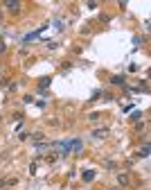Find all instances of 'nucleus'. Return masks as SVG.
<instances>
[{
    "instance_id": "39448f33",
    "label": "nucleus",
    "mask_w": 151,
    "mask_h": 190,
    "mask_svg": "<svg viewBox=\"0 0 151 190\" xmlns=\"http://www.w3.org/2000/svg\"><path fill=\"white\" fill-rule=\"evenodd\" d=\"M95 174H97L95 170H86V172H84L81 177H84V181H86V183H90V181H95Z\"/></svg>"
},
{
    "instance_id": "f03ea898",
    "label": "nucleus",
    "mask_w": 151,
    "mask_h": 190,
    "mask_svg": "<svg viewBox=\"0 0 151 190\" xmlns=\"http://www.w3.org/2000/svg\"><path fill=\"white\" fill-rule=\"evenodd\" d=\"M111 84H113V86H120V88H129V86H126L124 75H113V77H111Z\"/></svg>"
},
{
    "instance_id": "f8f14e48",
    "label": "nucleus",
    "mask_w": 151,
    "mask_h": 190,
    "mask_svg": "<svg viewBox=\"0 0 151 190\" xmlns=\"http://www.w3.org/2000/svg\"><path fill=\"white\" fill-rule=\"evenodd\" d=\"M140 43H144V41H142V36H133V45H135V50H138Z\"/></svg>"
},
{
    "instance_id": "ddd939ff",
    "label": "nucleus",
    "mask_w": 151,
    "mask_h": 190,
    "mask_svg": "<svg viewBox=\"0 0 151 190\" xmlns=\"http://www.w3.org/2000/svg\"><path fill=\"white\" fill-rule=\"evenodd\" d=\"M56 48H59L56 41H47V50H56Z\"/></svg>"
},
{
    "instance_id": "4468645a",
    "label": "nucleus",
    "mask_w": 151,
    "mask_h": 190,
    "mask_svg": "<svg viewBox=\"0 0 151 190\" xmlns=\"http://www.w3.org/2000/svg\"><path fill=\"white\" fill-rule=\"evenodd\" d=\"M16 88H18V84H16V82H9V86H7V91H9V93H14Z\"/></svg>"
},
{
    "instance_id": "a211bd4d",
    "label": "nucleus",
    "mask_w": 151,
    "mask_h": 190,
    "mask_svg": "<svg viewBox=\"0 0 151 190\" xmlns=\"http://www.w3.org/2000/svg\"><path fill=\"white\" fill-rule=\"evenodd\" d=\"M111 190H115V188H111Z\"/></svg>"
},
{
    "instance_id": "2eb2a0df",
    "label": "nucleus",
    "mask_w": 151,
    "mask_h": 190,
    "mask_svg": "<svg viewBox=\"0 0 151 190\" xmlns=\"http://www.w3.org/2000/svg\"><path fill=\"white\" fill-rule=\"evenodd\" d=\"M117 181H120V183H129V177H126V174H120V177H117Z\"/></svg>"
},
{
    "instance_id": "7ed1b4c3",
    "label": "nucleus",
    "mask_w": 151,
    "mask_h": 190,
    "mask_svg": "<svg viewBox=\"0 0 151 190\" xmlns=\"http://www.w3.org/2000/svg\"><path fill=\"white\" fill-rule=\"evenodd\" d=\"M5 7H7V9H11L14 14H18V11H20V2H18V0H7Z\"/></svg>"
},
{
    "instance_id": "0eeeda50",
    "label": "nucleus",
    "mask_w": 151,
    "mask_h": 190,
    "mask_svg": "<svg viewBox=\"0 0 151 190\" xmlns=\"http://www.w3.org/2000/svg\"><path fill=\"white\" fill-rule=\"evenodd\" d=\"M108 134V127H101V129H95L93 131V138H101V136H106Z\"/></svg>"
},
{
    "instance_id": "f3484780",
    "label": "nucleus",
    "mask_w": 151,
    "mask_h": 190,
    "mask_svg": "<svg viewBox=\"0 0 151 190\" xmlns=\"http://www.w3.org/2000/svg\"><path fill=\"white\" fill-rule=\"evenodd\" d=\"M7 52V45H5V41H0V54H5Z\"/></svg>"
},
{
    "instance_id": "6e6552de",
    "label": "nucleus",
    "mask_w": 151,
    "mask_h": 190,
    "mask_svg": "<svg viewBox=\"0 0 151 190\" xmlns=\"http://www.w3.org/2000/svg\"><path fill=\"white\" fill-rule=\"evenodd\" d=\"M72 149H75V152H81V149H84V140L75 138V140H72Z\"/></svg>"
},
{
    "instance_id": "f257e3e1",
    "label": "nucleus",
    "mask_w": 151,
    "mask_h": 190,
    "mask_svg": "<svg viewBox=\"0 0 151 190\" xmlns=\"http://www.w3.org/2000/svg\"><path fill=\"white\" fill-rule=\"evenodd\" d=\"M45 30H47V25H43L41 30H34V32H30V34H25V36H23V41H25V43H30V41H36V39H38V36L43 34Z\"/></svg>"
},
{
    "instance_id": "dca6fc26",
    "label": "nucleus",
    "mask_w": 151,
    "mask_h": 190,
    "mask_svg": "<svg viewBox=\"0 0 151 190\" xmlns=\"http://www.w3.org/2000/svg\"><path fill=\"white\" fill-rule=\"evenodd\" d=\"M129 70H131V72H138V70H140V66H138V63H131V66H129Z\"/></svg>"
},
{
    "instance_id": "423d86ee",
    "label": "nucleus",
    "mask_w": 151,
    "mask_h": 190,
    "mask_svg": "<svg viewBox=\"0 0 151 190\" xmlns=\"http://www.w3.org/2000/svg\"><path fill=\"white\" fill-rule=\"evenodd\" d=\"M50 84H52V79H50V77H41V79H38V88H41V91L50 88Z\"/></svg>"
},
{
    "instance_id": "9b49d317",
    "label": "nucleus",
    "mask_w": 151,
    "mask_h": 190,
    "mask_svg": "<svg viewBox=\"0 0 151 190\" xmlns=\"http://www.w3.org/2000/svg\"><path fill=\"white\" fill-rule=\"evenodd\" d=\"M140 154L144 156V159L149 156V143H144V145H142V152H140Z\"/></svg>"
},
{
    "instance_id": "20e7f679",
    "label": "nucleus",
    "mask_w": 151,
    "mask_h": 190,
    "mask_svg": "<svg viewBox=\"0 0 151 190\" xmlns=\"http://www.w3.org/2000/svg\"><path fill=\"white\" fill-rule=\"evenodd\" d=\"M52 25H54L56 32H66V21H63V18H54V21H52Z\"/></svg>"
},
{
    "instance_id": "9d476101",
    "label": "nucleus",
    "mask_w": 151,
    "mask_h": 190,
    "mask_svg": "<svg viewBox=\"0 0 151 190\" xmlns=\"http://www.w3.org/2000/svg\"><path fill=\"white\" fill-rule=\"evenodd\" d=\"M32 138H34V143H41V140H43V134H41V131H34Z\"/></svg>"
},
{
    "instance_id": "1a4fd4ad",
    "label": "nucleus",
    "mask_w": 151,
    "mask_h": 190,
    "mask_svg": "<svg viewBox=\"0 0 151 190\" xmlns=\"http://www.w3.org/2000/svg\"><path fill=\"white\" fill-rule=\"evenodd\" d=\"M56 159H59V154H56V152H50V154H47V163H54Z\"/></svg>"
}]
</instances>
